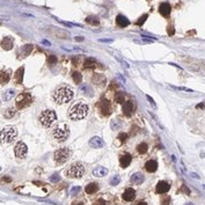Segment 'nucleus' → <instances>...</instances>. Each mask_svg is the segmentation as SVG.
Returning <instances> with one entry per match:
<instances>
[{"label":"nucleus","mask_w":205,"mask_h":205,"mask_svg":"<svg viewBox=\"0 0 205 205\" xmlns=\"http://www.w3.org/2000/svg\"><path fill=\"white\" fill-rule=\"evenodd\" d=\"M89 111V107L87 103H85L83 101H78L75 102L69 110V117L73 121H79L82 120L88 115Z\"/></svg>","instance_id":"f257e3e1"},{"label":"nucleus","mask_w":205,"mask_h":205,"mask_svg":"<svg viewBox=\"0 0 205 205\" xmlns=\"http://www.w3.org/2000/svg\"><path fill=\"white\" fill-rule=\"evenodd\" d=\"M203 107H204L203 104H198V106H197V108H203Z\"/></svg>","instance_id":"4d7b16f0"},{"label":"nucleus","mask_w":205,"mask_h":205,"mask_svg":"<svg viewBox=\"0 0 205 205\" xmlns=\"http://www.w3.org/2000/svg\"><path fill=\"white\" fill-rule=\"evenodd\" d=\"M144 180H145V176L141 173H134V174H132V176H131V183L137 184V186L141 184L144 182Z\"/></svg>","instance_id":"b1692460"},{"label":"nucleus","mask_w":205,"mask_h":205,"mask_svg":"<svg viewBox=\"0 0 205 205\" xmlns=\"http://www.w3.org/2000/svg\"><path fill=\"white\" fill-rule=\"evenodd\" d=\"M147 17H149V15L147 14H142L137 21H136V24L137 26H139V27H142V24H144V22L146 21V20H147Z\"/></svg>","instance_id":"e433bc0d"},{"label":"nucleus","mask_w":205,"mask_h":205,"mask_svg":"<svg viewBox=\"0 0 205 205\" xmlns=\"http://www.w3.org/2000/svg\"><path fill=\"white\" fill-rule=\"evenodd\" d=\"M80 191H81V188H80V187H72L71 190H70V195H71V196H75V195H78Z\"/></svg>","instance_id":"ea45409f"},{"label":"nucleus","mask_w":205,"mask_h":205,"mask_svg":"<svg viewBox=\"0 0 205 205\" xmlns=\"http://www.w3.org/2000/svg\"><path fill=\"white\" fill-rule=\"evenodd\" d=\"M97 190H99V184H97V183H94V182L88 183V184L86 186V188H85L86 194H88V195H93V194L97 192Z\"/></svg>","instance_id":"a878e982"},{"label":"nucleus","mask_w":205,"mask_h":205,"mask_svg":"<svg viewBox=\"0 0 205 205\" xmlns=\"http://www.w3.org/2000/svg\"><path fill=\"white\" fill-rule=\"evenodd\" d=\"M107 174H108V169L104 168V167H101V166L96 167L93 170V175H94V176H96V177H103V176H106Z\"/></svg>","instance_id":"bb28decb"},{"label":"nucleus","mask_w":205,"mask_h":205,"mask_svg":"<svg viewBox=\"0 0 205 205\" xmlns=\"http://www.w3.org/2000/svg\"><path fill=\"white\" fill-rule=\"evenodd\" d=\"M14 95H15L14 89H8V91H6V92L4 93V100H5V101H9Z\"/></svg>","instance_id":"f704fd0d"},{"label":"nucleus","mask_w":205,"mask_h":205,"mask_svg":"<svg viewBox=\"0 0 205 205\" xmlns=\"http://www.w3.org/2000/svg\"><path fill=\"white\" fill-rule=\"evenodd\" d=\"M32 51H33V45L32 44H27V45H23L21 48V54H22V57L29 56Z\"/></svg>","instance_id":"7c9ffc66"},{"label":"nucleus","mask_w":205,"mask_h":205,"mask_svg":"<svg viewBox=\"0 0 205 205\" xmlns=\"http://www.w3.org/2000/svg\"><path fill=\"white\" fill-rule=\"evenodd\" d=\"M122 197H123V199H124L125 202H132V200H134V198H136V190L132 189V188H128V189L123 192Z\"/></svg>","instance_id":"f3484780"},{"label":"nucleus","mask_w":205,"mask_h":205,"mask_svg":"<svg viewBox=\"0 0 205 205\" xmlns=\"http://www.w3.org/2000/svg\"><path fill=\"white\" fill-rule=\"evenodd\" d=\"M0 170H1V168H0Z\"/></svg>","instance_id":"680f3d73"},{"label":"nucleus","mask_w":205,"mask_h":205,"mask_svg":"<svg viewBox=\"0 0 205 205\" xmlns=\"http://www.w3.org/2000/svg\"><path fill=\"white\" fill-rule=\"evenodd\" d=\"M59 180H60V177H59V175H58V174H54V175H52V176H51V179H50V181H51V182H58Z\"/></svg>","instance_id":"49530a36"},{"label":"nucleus","mask_w":205,"mask_h":205,"mask_svg":"<svg viewBox=\"0 0 205 205\" xmlns=\"http://www.w3.org/2000/svg\"><path fill=\"white\" fill-rule=\"evenodd\" d=\"M204 189H205V186H204Z\"/></svg>","instance_id":"052dcab7"},{"label":"nucleus","mask_w":205,"mask_h":205,"mask_svg":"<svg viewBox=\"0 0 205 205\" xmlns=\"http://www.w3.org/2000/svg\"><path fill=\"white\" fill-rule=\"evenodd\" d=\"M167 33H168V35L169 36H173L174 35V33H175V29H174V27L173 26H168V28H167Z\"/></svg>","instance_id":"a18cd8bd"},{"label":"nucleus","mask_w":205,"mask_h":205,"mask_svg":"<svg viewBox=\"0 0 205 205\" xmlns=\"http://www.w3.org/2000/svg\"><path fill=\"white\" fill-rule=\"evenodd\" d=\"M146 97H147V100L150 101V103H151V106H152L153 108H155V107H157V104H155V102H154V100H153V99H152V97H151L150 95H146Z\"/></svg>","instance_id":"de8ad7c7"},{"label":"nucleus","mask_w":205,"mask_h":205,"mask_svg":"<svg viewBox=\"0 0 205 205\" xmlns=\"http://www.w3.org/2000/svg\"><path fill=\"white\" fill-rule=\"evenodd\" d=\"M137 205H149V204L146 203V202H140V203H138Z\"/></svg>","instance_id":"864d4df0"},{"label":"nucleus","mask_w":205,"mask_h":205,"mask_svg":"<svg viewBox=\"0 0 205 205\" xmlns=\"http://www.w3.org/2000/svg\"><path fill=\"white\" fill-rule=\"evenodd\" d=\"M40 123L44 126V128H50L56 121H57V115L53 110H43L42 114L40 115Z\"/></svg>","instance_id":"7ed1b4c3"},{"label":"nucleus","mask_w":205,"mask_h":205,"mask_svg":"<svg viewBox=\"0 0 205 205\" xmlns=\"http://www.w3.org/2000/svg\"><path fill=\"white\" fill-rule=\"evenodd\" d=\"M186 205H194V204H192V203H187Z\"/></svg>","instance_id":"bf43d9fd"},{"label":"nucleus","mask_w":205,"mask_h":205,"mask_svg":"<svg viewBox=\"0 0 205 205\" xmlns=\"http://www.w3.org/2000/svg\"><path fill=\"white\" fill-rule=\"evenodd\" d=\"M71 155V151L67 149V147H64V149H59V150H57L53 154V159L57 163H59V165H63L65 163L69 158Z\"/></svg>","instance_id":"6e6552de"},{"label":"nucleus","mask_w":205,"mask_h":205,"mask_svg":"<svg viewBox=\"0 0 205 205\" xmlns=\"http://www.w3.org/2000/svg\"><path fill=\"white\" fill-rule=\"evenodd\" d=\"M97 110L104 117H108L109 115H111L112 108H111V104H110L109 100H107L106 97H102L97 103Z\"/></svg>","instance_id":"1a4fd4ad"},{"label":"nucleus","mask_w":205,"mask_h":205,"mask_svg":"<svg viewBox=\"0 0 205 205\" xmlns=\"http://www.w3.org/2000/svg\"><path fill=\"white\" fill-rule=\"evenodd\" d=\"M110 128H111V130H114V131L121 130V129L123 128L122 121H121V120H118V118H114V120L110 122Z\"/></svg>","instance_id":"c85d7f7f"},{"label":"nucleus","mask_w":205,"mask_h":205,"mask_svg":"<svg viewBox=\"0 0 205 205\" xmlns=\"http://www.w3.org/2000/svg\"><path fill=\"white\" fill-rule=\"evenodd\" d=\"M89 146H91L92 149H101V147H103V146H104V141H103L102 138L95 136V137L91 138V140H89Z\"/></svg>","instance_id":"dca6fc26"},{"label":"nucleus","mask_w":205,"mask_h":205,"mask_svg":"<svg viewBox=\"0 0 205 205\" xmlns=\"http://www.w3.org/2000/svg\"><path fill=\"white\" fill-rule=\"evenodd\" d=\"M182 190H183V191H184L187 195H189V194H190V190H189V189H188L186 186H183V187H182Z\"/></svg>","instance_id":"8fccbe9b"},{"label":"nucleus","mask_w":205,"mask_h":205,"mask_svg":"<svg viewBox=\"0 0 205 205\" xmlns=\"http://www.w3.org/2000/svg\"><path fill=\"white\" fill-rule=\"evenodd\" d=\"M52 136L53 138L57 140V141H65L69 136H70V130H69V126L66 124H60L58 125L57 128L53 129L52 131Z\"/></svg>","instance_id":"39448f33"},{"label":"nucleus","mask_w":205,"mask_h":205,"mask_svg":"<svg viewBox=\"0 0 205 205\" xmlns=\"http://www.w3.org/2000/svg\"><path fill=\"white\" fill-rule=\"evenodd\" d=\"M74 205H83V203H75Z\"/></svg>","instance_id":"13d9d810"},{"label":"nucleus","mask_w":205,"mask_h":205,"mask_svg":"<svg viewBox=\"0 0 205 205\" xmlns=\"http://www.w3.org/2000/svg\"><path fill=\"white\" fill-rule=\"evenodd\" d=\"M191 176L195 177V179H199V176H198V175H197L196 173H191Z\"/></svg>","instance_id":"603ef678"},{"label":"nucleus","mask_w":205,"mask_h":205,"mask_svg":"<svg viewBox=\"0 0 205 205\" xmlns=\"http://www.w3.org/2000/svg\"><path fill=\"white\" fill-rule=\"evenodd\" d=\"M0 46H1L4 50H12L13 49V46H14V40L12 38V37H9V36H7V37H4L3 40H1V42H0Z\"/></svg>","instance_id":"ddd939ff"},{"label":"nucleus","mask_w":205,"mask_h":205,"mask_svg":"<svg viewBox=\"0 0 205 205\" xmlns=\"http://www.w3.org/2000/svg\"><path fill=\"white\" fill-rule=\"evenodd\" d=\"M97 62L96 59H94V58H86L85 62H83V67L85 69H93L95 66H97Z\"/></svg>","instance_id":"cd10ccee"},{"label":"nucleus","mask_w":205,"mask_h":205,"mask_svg":"<svg viewBox=\"0 0 205 205\" xmlns=\"http://www.w3.org/2000/svg\"><path fill=\"white\" fill-rule=\"evenodd\" d=\"M42 43H43V44H46V45H50V43H49V42H48V41H43V42H42Z\"/></svg>","instance_id":"6e6d98bb"},{"label":"nucleus","mask_w":205,"mask_h":205,"mask_svg":"<svg viewBox=\"0 0 205 205\" xmlns=\"http://www.w3.org/2000/svg\"><path fill=\"white\" fill-rule=\"evenodd\" d=\"M33 102V97L30 95V93H27V92H23L21 93L17 97H16V101H15V106L17 109H24L27 107H29Z\"/></svg>","instance_id":"0eeeda50"},{"label":"nucleus","mask_w":205,"mask_h":205,"mask_svg":"<svg viewBox=\"0 0 205 205\" xmlns=\"http://www.w3.org/2000/svg\"><path fill=\"white\" fill-rule=\"evenodd\" d=\"M80 92L83 94V95H86V96H89V97H92V96H94V91H93V88L88 85V83H82L81 86H80Z\"/></svg>","instance_id":"6ab92c4d"},{"label":"nucleus","mask_w":205,"mask_h":205,"mask_svg":"<svg viewBox=\"0 0 205 205\" xmlns=\"http://www.w3.org/2000/svg\"><path fill=\"white\" fill-rule=\"evenodd\" d=\"M136 150H137V152L139 153V154H145L146 152L149 151V145L146 144V142H140V144H138L137 145V147H136Z\"/></svg>","instance_id":"c756f323"},{"label":"nucleus","mask_w":205,"mask_h":205,"mask_svg":"<svg viewBox=\"0 0 205 205\" xmlns=\"http://www.w3.org/2000/svg\"><path fill=\"white\" fill-rule=\"evenodd\" d=\"M48 33L51 34L53 37H57V38H69L70 37V34L63 29H59L57 27H48Z\"/></svg>","instance_id":"9d476101"},{"label":"nucleus","mask_w":205,"mask_h":205,"mask_svg":"<svg viewBox=\"0 0 205 205\" xmlns=\"http://www.w3.org/2000/svg\"><path fill=\"white\" fill-rule=\"evenodd\" d=\"M92 81H93V83H95V85L99 86V87H104L106 83H107L106 77H104L103 74H99V73H95V74L93 75Z\"/></svg>","instance_id":"2eb2a0df"},{"label":"nucleus","mask_w":205,"mask_h":205,"mask_svg":"<svg viewBox=\"0 0 205 205\" xmlns=\"http://www.w3.org/2000/svg\"><path fill=\"white\" fill-rule=\"evenodd\" d=\"M23 72H24V69L23 67H20L16 70L15 74H14V82L16 85H21L22 81H23Z\"/></svg>","instance_id":"393cba45"},{"label":"nucleus","mask_w":205,"mask_h":205,"mask_svg":"<svg viewBox=\"0 0 205 205\" xmlns=\"http://www.w3.org/2000/svg\"><path fill=\"white\" fill-rule=\"evenodd\" d=\"M169 189H170V186H169L168 182H166V181H160V182L157 184L155 191H157V194H165V192L169 191Z\"/></svg>","instance_id":"a211bd4d"},{"label":"nucleus","mask_w":205,"mask_h":205,"mask_svg":"<svg viewBox=\"0 0 205 205\" xmlns=\"http://www.w3.org/2000/svg\"><path fill=\"white\" fill-rule=\"evenodd\" d=\"M86 22L87 23H89L92 26H100V19L97 16H94V15H91V16H87L86 19Z\"/></svg>","instance_id":"2f4dec72"},{"label":"nucleus","mask_w":205,"mask_h":205,"mask_svg":"<svg viewBox=\"0 0 205 205\" xmlns=\"http://www.w3.org/2000/svg\"><path fill=\"white\" fill-rule=\"evenodd\" d=\"M131 161H132L131 154L125 153V154H123V155L121 157V159H120V165H121L122 168H126V167L131 163Z\"/></svg>","instance_id":"5701e85b"},{"label":"nucleus","mask_w":205,"mask_h":205,"mask_svg":"<svg viewBox=\"0 0 205 205\" xmlns=\"http://www.w3.org/2000/svg\"><path fill=\"white\" fill-rule=\"evenodd\" d=\"M17 136V131L14 126H6L0 132V142L1 144H9L12 142Z\"/></svg>","instance_id":"20e7f679"},{"label":"nucleus","mask_w":205,"mask_h":205,"mask_svg":"<svg viewBox=\"0 0 205 205\" xmlns=\"http://www.w3.org/2000/svg\"><path fill=\"white\" fill-rule=\"evenodd\" d=\"M56 62H57L56 56H53V54L49 56V58H48V63H49V65H54V64H56Z\"/></svg>","instance_id":"a19ab883"},{"label":"nucleus","mask_w":205,"mask_h":205,"mask_svg":"<svg viewBox=\"0 0 205 205\" xmlns=\"http://www.w3.org/2000/svg\"><path fill=\"white\" fill-rule=\"evenodd\" d=\"M93 205H108V202L104 200V199H102V198H100V199L95 200V202L93 203Z\"/></svg>","instance_id":"79ce46f5"},{"label":"nucleus","mask_w":205,"mask_h":205,"mask_svg":"<svg viewBox=\"0 0 205 205\" xmlns=\"http://www.w3.org/2000/svg\"><path fill=\"white\" fill-rule=\"evenodd\" d=\"M75 41H78V42L81 41V42H82V41H83V37H82V36H81V37H80V36H77V37H75Z\"/></svg>","instance_id":"3c124183"},{"label":"nucleus","mask_w":205,"mask_h":205,"mask_svg":"<svg viewBox=\"0 0 205 205\" xmlns=\"http://www.w3.org/2000/svg\"><path fill=\"white\" fill-rule=\"evenodd\" d=\"M115 58H116V60L118 62V63H121V64H122V65H123V66H124L125 69H129V67H130L129 63H126V62H125L124 59H122V58H121L120 56H115Z\"/></svg>","instance_id":"58836bf2"},{"label":"nucleus","mask_w":205,"mask_h":205,"mask_svg":"<svg viewBox=\"0 0 205 205\" xmlns=\"http://www.w3.org/2000/svg\"><path fill=\"white\" fill-rule=\"evenodd\" d=\"M169 203H170V197L169 196H165L161 199V205H169Z\"/></svg>","instance_id":"37998d69"},{"label":"nucleus","mask_w":205,"mask_h":205,"mask_svg":"<svg viewBox=\"0 0 205 205\" xmlns=\"http://www.w3.org/2000/svg\"><path fill=\"white\" fill-rule=\"evenodd\" d=\"M11 70H5V71H0V85H6L9 79H11Z\"/></svg>","instance_id":"4be33fe9"},{"label":"nucleus","mask_w":205,"mask_h":205,"mask_svg":"<svg viewBox=\"0 0 205 205\" xmlns=\"http://www.w3.org/2000/svg\"><path fill=\"white\" fill-rule=\"evenodd\" d=\"M144 168H145L146 171H149V173H154L158 169V162L155 160H149L144 165Z\"/></svg>","instance_id":"412c9836"},{"label":"nucleus","mask_w":205,"mask_h":205,"mask_svg":"<svg viewBox=\"0 0 205 205\" xmlns=\"http://www.w3.org/2000/svg\"><path fill=\"white\" fill-rule=\"evenodd\" d=\"M15 114H16L15 109H13V108H8V109H6L4 116H5V118H12V117L15 116Z\"/></svg>","instance_id":"72a5a7b5"},{"label":"nucleus","mask_w":205,"mask_h":205,"mask_svg":"<svg viewBox=\"0 0 205 205\" xmlns=\"http://www.w3.org/2000/svg\"><path fill=\"white\" fill-rule=\"evenodd\" d=\"M27 152H28V147L27 145L23 142V141H19L15 147H14V153L16 155V158L19 159H24L26 155H27Z\"/></svg>","instance_id":"9b49d317"},{"label":"nucleus","mask_w":205,"mask_h":205,"mask_svg":"<svg viewBox=\"0 0 205 205\" xmlns=\"http://www.w3.org/2000/svg\"><path fill=\"white\" fill-rule=\"evenodd\" d=\"M115 101H116L117 103H121V104H123V103L126 101L125 94H124L123 92H117V93H116V95H115Z\"/></svg>","instance_id":"473e14b6"},{"label":"nucleus","mask_w":205,"mask_h":205,"mask_svg":"<svg viewBox=\"0 0 205 205\" xmlns=\"http://www.w3.org/2000/svg\"><path fill=\"white\" fill-rule=\"evenodd\" d=\"M74 93L73 91L67 86H63V87H59L58 89L54 91L53 93V100L57 104H63V103H67L72 100Z\"/></svg>","instance_id":"f03ea898"},{"label":"nucleus","mask_w":205,"mask_h":205,"mask_svg":"<svg viewBox=\"0 0 205 205\" xmlns=\"http://www.w3.org/2000/svg\"><path fill=\"white\" fill-rule=\"evenodd\" d=\"M116 23H117V26L121 27V28H125V27H128L130 24V20L126 16L120 14V15L116 16Z\"/></svg>","instance_id":"aec40b11"},{"label":"nucleus","mask_w":205,"mask_h":205,"mask_svg":"<svg viewBox=\"0 0 205 205\" xmlns=\"http://www.w3.org/2000/svg\"><path fill=\"white\" fill-rule=\"evenodd\" d=\"M66 174H67L69 177L80 179L82 175L85 174V167H83L82 163H80V162H74V163H72V165L67 168Z\"/></svg>","instance_id":"423d86ee"},{"label":"nucleus","mask_w":205,"mask_h":205,"mask_svg":"<svg viewBox=\"0 0 205 205\" xmlns=\"http://www.w3.org/2000/svg\"><path fill=\"white\" fill-rule=\"evenodd\" d=\"M159 13L163 16V17H169L170 13H171V7L168 3H161L159 6Z\"/></svg>","instance_id":"4468645a"},{"label":"nucleus","mask_w":205,"mask_h":205,"mask_svg":"<svg viewBox=\"0 0 205 205\" xmlns=\"http://www.w3.org/2000/svg\"><path fill=\"white\" fill-rule=\"evenodd\" d=\"M101 42H112V40H100Z\"/></svg>","instance_id":"5fc2aeb1"},{"label":"nucleus","mask_w":205,"mask_h":205,"mask_svg":"<svg viewBox=\"0 0 205 205\" xmlns=\"http://www.w3.org/2000/svg\"><path fill=\"white\" fill-rule=\"evenodd\" d=\"M121 182V176L120 175H115V176H112V179L110 180V184L111 186H117Z\"/></svg>","instance_id":"4c0bfd02"},{"label":"nucleus","mask_w":205,"mask_h":205,"mask_svg":"<svg viewBox=\"0 0 205 205\" xmlns=\"http://www.w3.org/2000/svg\"><path fill=\"white\" fill-rule=\"evenodd\" d=\"M72 79H73V81L75 83H80L81 80H82V75L79 72H74V73H72Z\"/></svg>","instance_id":"c9c22d12"},{"label":"nucleus","mask_w":205,"mask_h":205,"mask_svg":"<svg viewBox=\"0 0 205 205\" xmlns=\"http://www.w3.org/2000/svg\"><path fill=\"white\" fill-rule=\"evenodd\" d=\"M117 139H120L122 142H124V141L128 139V134H126V133H120L118 137H117Z\"/></svg>","instance_id":"c03bdc74"},{"label":"nucleus","mask_w":205,"mask_h":205,"mask_svg":"<svg viewBox=\"0 0 205 205\" xmlns=\"http://www.w3.org/2000/svg\"><path fill=\"white\" fill-rule=\"evenodd\" d=\"M122 111L125 116H131L134 111V103L133 101L129 100V101H125L123 103V107H122Z\"/></svg>","instance_id":"f8f14e48"},{"label":"nucleus","mask_w":205,"mask_h":205,"mask_svg":"<svg viewBox=\"0 0 205 205\" xmlns=\"http://www.w3.org/2000/svg\"><path fill=\"white\" fill-rule=\"evenodd\" d=\"M174 88H176V89H179V91H184V92H192V89L186 88V87H174Z\"/></svg>","instance_id":"09e8293b"}]
</instances>
